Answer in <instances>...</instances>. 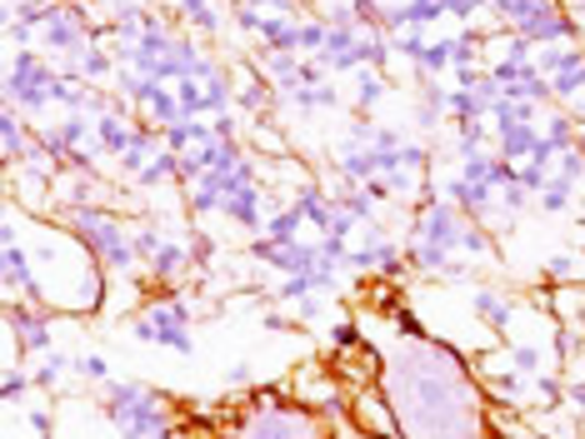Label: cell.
<instances>
[{"mask_svg": "<svg viewBox=\"0 0 585 439\" xmlns=\"http://www.w3.org/2000/svg\"><path fill=\"white\" fill-rule=\"evenodd\" d=\"M291 399L295 405H305V409H315V415H325V419H346V409H350V389L336 380V370L325 360H311V364H301L291 375Z\"/></svg>", "mask_w": 585, "mask_h": 439, "instance_id": "8", "label": "cell"}, {"mask_svg": "<svg viewBox=\"0 0 585 439\" xmlns=\"http://www.w3.org/2000/svg\"><path fill=\"white\" fill-rule=\"evenodd\" d=\"M25 425H31V435H55V409L51 405H35V399H31V409H25Z\"/></svg>", "mask_w": 585, "mask_h": 439, "instance_id": "38", "label": "cell"}, {"mask_svg": "<svg viewBox=\"0 0 585 439\" xmlns=\"http://www.w3.org/2000/svg\"><path fill=\"white\" fill-rule=\"evenodd\" d=\"M195 305L185 295V285L175 289H145L141 310L130 315V334L141 344H155V350H175L181 360H195Z\"/></svg>", "mask_w": 585, "mask_h": 439, "instance_id": "3", "label": "cell"}, {"mask_svg": "<svg viewBox=\"0 0 585 439\" xmlns=\"http://www.w3.org/2000/svg\"><path fill=\"white\" fill-rule=\"evenodd\" d=\"M520 310H526V305H520L516 295H506V289H496V285L470 289V315H476L490 334H510V325H516Z\"/></svg>", "mask_w": 585, "mask_h": 439, "instance_id": "13", "label": "cell"}, {"mask_svg": "<svg viewBox=\"0 0 585 439\" xmlns=\"http://www.w3.org/2000/svg\"><path fill=\"white\" fill-rule=\"evenodd\" d=\"M65 375H76V370H71V354H65V350H51V354H41V360H31V380H35V389H41V395H55V389L65 385Z\"/></svg>", "mask_w": 585, "mask_h": 439, "instance_id": "23", "label": "cell"}, {"mask_svg": "<svg viewBox=\"0 0 585 439\" xmlns=\"http://www.w3.org/2000/svg\"><path fill=\"white\" fill-rule=\"evenodd\" d=\"M35 439H55V435H35Z\"/></svg>", "mask_w": 585, "mask_h": 439, "instance_id": "44", "label": "cell"}, {"mask_svg": "<svg viewBox=\"0 0 585 439\" xmlns=\"http://www.w3.org/2000/svg\"><path fill=\"white\" fill-rule=\"evenodd\" d=\"M360 61H366L370 70H386V76H390V65H396V45H390V35L380 31V25H366V31H360Z\"/></svg>", "mask_w": 585, "mask_h": 439, "instance_id": "26", "label": "cell"}, {"mask_svg": "<svg viewBox=\"0 0 585 439\" xmlns=\"http://www.w3.org/2000/svg\"><path fill=\"white\" fill-rule=\"evenodd\" d=\"M500 360H506L510 370H520V375L555 370V354L545 350V344H535V340H506V344H500Z\"/></svg>", "mask_w": 585, "mask_h": 439, "instance_id": "20", "label": "cell"}, {"mask_svg": "<svg viewBox=\"0 0 585 439\" xmlns=\"http://www.w3.org/2000/svg\"><path fill=\"white\" fill-rule=\"evenodd\" d=\"M480 151H496V125L490 120H466V125H455V140H451V155L455 161H470Z\"/></svg>", "mask_w": 585, "mask_h": 439, "instance_id": "22", "label": "cell"}, {"mask_svg": "<svg viewBox=\"0 0 585 439\" xmlns=\"http://www.w3.org/2000/svg\"><path fill=\"white\" fill-rule=\"evenodd\" d=\"M0 395H6V405H25V399H35L41 389H35L31 370H21L15 360H6V375H0Z\"/></svg>", "mask_w": 585, "mask_h": 439, "instance_id": "28", "label": "cell"}, {"mask_svg": "<svg viewBox=\"0 0 585 439\" xmlns=\"http://www.w3.org/2000/svg\"><path fill=\"white\" fill-rule=\"evenodd\" d=\"M545 285H585V255L581 250H555L541 265Z\"/></svg>", "mask_w": 585, "mask_h": 439, "instance_id": "25", "label": "cell"}, {"mask_svg": "<svg viewBox=\"0 0 585 439\" xmlns=\"http://www.w3.org/2000/svg\"><path fill=\"white\" fill-rule=\"evenodd\" d=\"M535 151H541V125H506L496 130V155L510 165H526L535 161Z\"/></svg>", "mask_w": 585, "mask_h": 439, "instance_id": "16", "label": "cell"}, {"mask_svg": "<svg viewBox=\"0 0 585 439\" xmlns=\"http://www.w3.org/2000/svg\"><path fill=\"white\" fill-rule=\"evenodd\" d=\"M325 35H331V21L321 11L301 21V55H321L325 51Z\"/></svg>", "mask_w": 585, "mask_h": 439, "instance_id": "33", "label": "cell"}, {"mask_svg": "<svg viewBox=\"0 0 585 439\" xmlns=\"http://www.w3.org/2000/svg\"><path fill=\"white\" fill-rule=\"evenodd\" d=\"M151 395H155V385H145V380H106L100 385V415L110 419V429H126Z\"/></svg>", "mask_w": 585, "mask_h": 439, "instance_id": "12", "label": "cell"}, {"mask_svg": "<svg viewBox=\"0 0 585 439\" xmlns=\"http://www.w3.org/2000/svg\"><path fill=\"white\" fill-rule=\"evenodd\" d=\"M136 190L141 195H161V190H181V155H171V151H161L151 165H145L141 175H136Z\"/></svg>", "mask_w": 585, "mask_h": 439, "instance_id": "19", "label": "cell"}, {"mask_svg": "<svg viewBox=\"0 0 585 439\" xmlns=\"http://www.w3.org/2000/svg\"><path fill=\"white\" fill-rule=\"evenodd\" d=\"M535 65L551 80L555 106H571V100L585 96V45H541Z\"/></svg>", "mask_w": 585, "mask_h": 439, "instance_id": "10", "label": "cell"}, {"mask_svg": "<svg viewBox=\"0 0 585 439\" xmlns=\"http://www.w3.org/2000/svg\"><path fill=\"white\" fill-rule=\"evenodd\" d=\"M210 140H216L210 120H181V125L165 130V151H171V155H191V151H201V145H210Z\"/></svg>", "mask_w": 585, "mask_h": 439, "instance_id": "24", "label": "cell"}, {"mask_svg": "<svg viewBox=\"0 0 585 439\" xmlns=\"http://www.w3.org/2000/svg\"><path fill=\"white\" fill-rule=\"evenodd\" d=\"M71 370H76V380H90V385H106V380H116V375H110V360L100 350L71 354Z\"/></svg>", "mask_w": 585, "mask_h": 439, "instance_id": "30", "label": "cell"}, {"mask_svg": "<svg viewBox=\"0 0 585 439\" xmlns=\"http://www.w3.org/2000/svg\"><path fill=\"white\" fill-rule=\"evenodd\" d=\"M405 11H411V31H431V35L441 21H451L445 0H405Z\"/></svg>", "mask_w": 585, "mask_h": 439, "instance_id": "31", "label": "cell"}, {"mask_svg": "<svg viewBox=\"0 0 585 439\" xmlns=\"http://www.w3.org/2000/svg\"><path fill=\"white\" fill-rule=\"evenodd\" d=\"M55 80H61V65L45 51H11V61H6V106L25 110L35 125H45V116L55 110Z\"/></svg>", "mask_w": 585, "mask_h": 439, "instance_id": "5", "label": "cell"}, {"mask_svg": "<svg viewBox=\"0 0 585 439\" xmlns=\"http://www.w3.org/2000/svg\"><path fill=\"white\" fill-rule=\"evenodd\" d=\"M55 320H61V315L45 310V305L21 300V295H6V340H11V354H25V360L51 354L55 350Z\"/></svg>", "mask_w": 585, "mask_h": 439, "instance_id": "7", "label": "cell"}, {"mask_svg": "<svg viewBox=\"0 0 585 439\" xmlns=\"http://www.w3.org/2000/svg\"><path fill=\"white\" fill-rule=\"evenodd\" d=\"M226 385H230V389H250V385H256V380H250V360L226 364Z\"/></svg>", "mask_w": 585, "mask_h": 439, "instance_id": "39", "label": "cell"}, {"mask_svg": "<svg viewBox=\"0 0 585 439\" xmlns=\"http://www.w3.org/2000/svg\"><path fill=\"white\" fill-rule=\"evenodd\" d=\"M575 195H581V185L565 180V175H551V185L535 195V205H541V215H551V220H555V215H565L575 205Z\"/></svg>", "mask_w": 585, "mask_h": 439, "instance_id": "27", "label": "cell"}, {"mask_svg": "<svg viewBox=\"0 0 585 439\" xmlns=\"http://www.w3.org/2000/svg\"><path fill=\"white\" fill-rule=\"evenodd\" d=\"M301 61L305 55H256V65H260V76L275 86V96H291V90H301Z\"/></svg>", "mask_w": 585, "mask_h": 439, "instance_id": "21", "label": "cell"}, {"mask_svg": "<svg viewBox=\"0 0 585 439\" xmlns=\"http://www.w3.org/2000/svg\"><path fill=\"white\" fill-rule=\"evenodd\" d=\"M185 235H191V270L195 275H206L210 265H216V235H210V230H201L191 220V230H185Z\"/></svg>", "mask_w": 585, "mask_h": 439, "instance_id": "32", "label": "cell"}, {"mask_svg": "<svg viewBox=\"0 0 585 439\" xmlns=\"http://www.w3.org/2000/svg\"><path fill=\"white\" fill-rule=\"evenodd\" d=\"M490 15L496 25L526 35V41L541 51V45H585V31L565 0H490Z\"/></svg>", "mask_w": 585, "mask_h": 439, "instance_id": "4", "label": "cell"}, {"mask_svg": "<svg viewBox=\"0 0 585 439\" xmlns=\"http://www.w3.org/2000/svg\"><path fill=\"white\" fill-rule=\"evenodd\" d=\"M575 151H581V155H585V125H581V130H575Z\"/></svg>", "mask_w": 585, "mask_h": 439, "instance_id": "42", "label": "cell"}, {"mask_svg": "<svg viewBox=\"0 0 585 439\" xmlns=\"http://www.w3.org/2000/svg\"><path fill=\"white\" fill-rule=\"evenodd\" d=\"M325 415H315V409L295 405V399H285V405H266V409H246V415H236V425H230V439H325Z\"/></svg>", "mask_w": 585, "mask_h": 439, "instance_id": "6", "label": "cell"}, {"mask_svg": "<svg viewBox=\"0 0 585 439\" xmlns=\"http://www.w3.org/2000/svg\"><path fill=\"white\" fill-rule=\"evenodd\" d=\"M275 205H281V195H271V185H240V190L226 195V210H220V220L250 240V235H260V230H266V220H271Z\"/></svg>", "mask_w": 585, "mask_h": 439, "instance_id": "11", "label": "cell"}, {"mask_svg": "<svg viewBox=\"0 0 585 439\" xmlns=\"http://www.w3.org/2000/svg\"><path fill=\"white\" fill-rule=\"evenodd\" d=\"M531 395L541 409H565V375L561 370H541V375H531Z\"/></svg>", "mask_w": 585, "mask_h": 439, "instance_id": "29", "label": "cell"}, {"mask_svg": "<svg viewBox=\"0 0 585 439\" xmlns=\"http://www.w3.org/2000/svg\"><path fill=\"white\" fill-rule=\"evenodd\" d=\"M181 200H185V215L191 220H210V215L226 210V185H220V175H201V180L181 185Z\"/></svg>", "mask_w": 585, "mask_h": 439, "instance_id": "14", "label": "cell"}, {"mask_svg": "<svg viewBox=\"0 0 585 439\" xmlns=\"http://www.w3.org/2000/svg\"><path fill=\"white\" fill-rule=\"evenodd\" d=\"M55 220L110 270V279H141V255H136V235H130L136 220L120 205H65V210H55Z\"/></svg>", "mask_w": 585, "mask_h": 439, "instance_id": "2", "label": "cell"}, {"mask_svg": "<svg viewBox=\"0 0 585 439\" xmlns=\"http://www.w3.org/2000/svg\"><path fill=\"white\" fill-rule=\"evenodd\" d=\"M266 240H275V245H301V240H315L311 226H305V215L295 210L291 200H281L271 210V220H266V230H260Z\"/></svg>", "mask_w": 585, "mask_h": 439, "instance_id": "17", "label": "cell"}, {"mask_svg": "<svg viewBox=\"0 0 585 439\" xmlns=\"http://www.w3.org/2000/svg\"><path fill=\"white\" fill-rule=\"evenodd\" d=\"M390 86H396V80L386 76V70H356V76H350V110H356V116H376L380 110V100L390 96Z\"/></svg>", "mask_w": 585, "mask_h": 439, "instance_id": "15", "label": "cell"}, {"mask_svg": "<svg viewBox=\"0 0 585 439\" xmlns=\"http://www.w3.org/2000/svg\"><path fill=\"white\" fill-rule=\"evenodd\" d=\"M565 110H571V116H575V120H581V125H585V96H581V100H571V106H565Z\"/></svg>", "mask_w": 585, "mask_h": 439, "instance_id": "41", "label": "cell"}, {"mask_svg": "<svg viewBox=\"0 0 585 439\" xmlns=\"http://www.w3.org/2000/svg\"><path fill=\"white\" fill-rule=\"evenodd\" d=\"M116 439H145V435H136V429H116Z\"/></svg>", "mask_w": 585, "mask_h": 439, "instance_id": "43", "label": "cell"}, {"mask_svg": "<svg viewBox=\"0 0 585 439\" xmlns=\"http://www.w3.org/2000/svg\"><path fill=\"white\" fill-rule=\"evenodd\" d=\"M6 6H15V0H6Z\"/></svg>", "mask_w": 585, "mask_h": 439, "instance_id": "45", "label": "cell"}, {"mask_svg": "<svg viewBox=\"0 0 585 439\" xmlns=\"http://www.w3.org/2000/svg\"><path fill=\"white\" fill-rule=\"evenodd\" d=\"M281 106H291L295 116L311 120V116H325V110H340V106H346V96L336 90V80H325V86H301V90H291Z\"/></svg>", "mask_w": 585, "mask_h": 439, "instance_id": "18", "label": "cell"}, {"mask_svg": "<svg viewBox=\"0 0 585 439\" xmlns=\"http://www.w3.org/2000/svg\"><path fill=\"white\" fill-rule=\"evenodd\" d=\"M445 11H451V21H461V25H476V15H490L486 0H445Z\"/></svg>", "mask_w": 585, "mask_h": 439, "instance_id": "36", "label": "cell"}, {"mask_svg": "<svg viewBox=\"0 0 585 439\" xmlns=\"http://www.w3.org/2000/svg\"><path fill=\"white\" fill-rule=\"evenodd\" d=\"M390 330H396V340H431V330H425V320L411 310V305H401V310L390 315Z\"/></svg>", "mask_w": 585, "mask_h": 439, "instance_id": "34", "label": "cell"}, {"mask_svg": "<svg viewBox=\"0 0 585 439\" xmlns=\"http://www.w3.org/2000/svg\"><path fill=\"white\" fill-rule=\"evenodd\" d=\"M346 425L356 429V439H405L401 415H396V399H390V389H386V385L350 389Z\"/></svg>", "mask_w": 585, "mask_h": 439, "instance_id": "9", "label": "cell"}, {"mask_svg": "<svg viewBox=\"0 0 585 439\" xmlns=\"http://www.w3.org/2000/svg\"><path fill=\"white\" fill-rule=\"evenodd\" d=\"M380 385L396 399L405 439H486V385L461 344L441 334L405 340V350L386 360Z\"/></svg>", "mask_w": 585, "mask_h": 439, "instance_id": "1", "label": "cell"}, {"mask_svg": "<svg viewBox=\"0 0 585 439\" xmlns=\"http://www.w3.org/2000/svg\"><path fill=\"white\" fill-rule=\"evenodd\" d=\"M356 344H366L360 320H336V325H331V350H356Z\"/></svg>", "mask_w": 585, "mask_h": 439, "instance_id": "35", "label": "cell"}, {"mask_svg": "<svg viewBox=\"0 0 585 439\" xmlns=\"http://www.w3.org/2000/svg\"><path fill=\"white\" fill-rule=\"evenodd\" d=\"M565 11H571L575 21H581V31H585V0H565Z\"/></svg>", "mask_w": 585, "mask_h": 439, "instance_id": "40", "label": "cell"}, {"mask_svg": "<svg viewBox=\"0 0 585 439\" xmlns=\"http://www.w3.org/2000/svg\"><path fill=\"white\" fill-rule=\"evenodd\" d=\"M565 409L575 419H585V370L581 375H565Z\"/></svg>", "mask_w": 585, "mask_h": 439, "instance_id": "37", "label": "cell"}]
</instances>
